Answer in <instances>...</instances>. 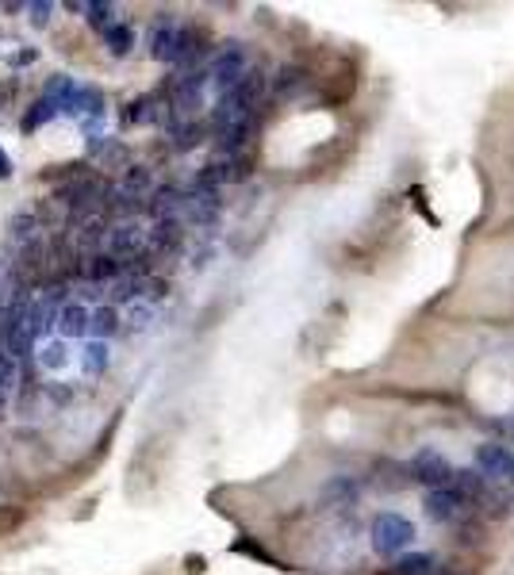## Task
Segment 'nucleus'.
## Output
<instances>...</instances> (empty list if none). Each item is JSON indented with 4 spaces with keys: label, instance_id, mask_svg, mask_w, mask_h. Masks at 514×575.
I'll list each match as a JSON object with an SVG mask.
<instances>
[{
    "label": "nucleus",
    "instance_id": "nucleus-9",
    "mask_svg": "<svg viewBox=\"0 0 514 575\" xmlns=\"http://www.w3.org/2000/svg\"><path fill=\"white\" fill-rule=\"evenodd\" d=\"M181 238H185V230H181V219H162V223H154V227L146 230V246L154 253H169L181 246Z\"/></svg>",
    "mask_w": 514,
    "mask_h": 575
},
{
    "label": "nucleus",
    "instance_id": "nucleus-12",
    "mask_svg": "<svg viewBox=\"0 0 514 575\" xmlns=\"http://www.w3.org/2000/svg\"><path fill=\"white\" fill-rule=\"evenodd\" d=\"M89 330H93L96 338H112V334L119 330V311L112 307V303L93 307V311H89Z\"/></svg>",
    "mask_w": 514,
    "mask_h": 575
},
{
    "label": "nucleus",
    "instance_id": "nucleus-6",
    "mask_svg": "<svg viewBox=\"0 0 514 575\" xmlns=\"http://www.w3.org/2000/svg\"><path fill=\"white\" fill-rule=\"evenodd\" d=\"M476 464H480L484 480L514 487V449H507L503 441H484L480 453H476Z\"/></svg>",
    "mask_w": 514,
    "mask_h": 575
},
{
    "label": "nucleus",
    "instance_id": "nucleus-1",
    "mask_svg": "<svg viewBox=\"0 0 514 575\" xmlns=\"http://www.w3.org/2000/svg\"><path fill=\"white\" fill-rule=\"evenodd\" d=\"M150 54L158 62H192L200 54V31L181 23H158L150 31Z\"/></svg>",
    "mask_w": 514,
    "mask_h": 575
},
{
    "label": "nucleus",
    "instance_id": "nucleus-20",
    "mask_svg": "<svg viewBox=\"0 0 514 575\" xmlns=\"http://www.w3.org/2000/svg\"><path fill=\"white\" fill-rule=\"evenodd\" d=\"M27 12H31V16H27V20L35 23V27H43V23L50 20V4H47V0H35V4H31V8H27Z\"/></svg>",
    "mask_w": 514,
    "mask_h": 575
},
{
    "label": "nucleus",
    "instance_id": "nucleus-17",
    "mask_svg": "<svg viewBox=\"0 0 514 575\" xmlns=\"http://www.w3.org/2000/svg\"><path fill=\"white\" fill-rule=\"evenodd\" d=\"M104 368H108V349L104 342H93L85 349V372H104Z\"/></svg>",
    "mask_w": 514,
    "mask_h": 575
},
{
    "label": "nucleus",
    "instance_id": "nucleus-18",
    "mask_svg": "<svg viewBox=\"0 0 514 575\" xmlns=\"http://www.w3.org/2000/svg\"><path fill=\"white\" fill-rule=\"evenodd\" d=\"M296 85H304V69H300V66H284L281 73H277V89L292 92Z\"/></svg>",
    "mask_w": 514,
    "mask_h": 575
},
{
    "label": "nucleus",
    "instance_id": "nucleus-5",
    "mask_svg": "<svg viewBox=\"0 0 514 575\" xmlns=\"http://www.w3.org/2000/svg\"><path fill=\"white\" fill-rule=\"evenodd\" d=\"M426 514L434 518V522H442V526H457L461 518H468V499L449 483V487H434V491H426Z\"/></svg>",
    "mask_w": 514,
    "mask_h": 575
},
{
    "label": "nucleus",
    "instance_id": "nucleus-4",
    "mask_svg": "<svg viewBox=\"0 0 514 575\" xmlns=\"http://www.w3.org/2000/svg\"><path fill=\"white\" fill-rule=\"evenodd\" d=\"M104 242H108V257L112 261H139L146 253V227L139 219H123L112 230H104Z\"/></svg>",
    "mask_w": 514,
    "mask_h": 575
},
{
    "label": "nucleus",
    "instance_id": "nucleus-10",
    "mask_svg": "<svg viewBox=\"0 0 514 575\" xmlns=\"http://www.w3.org/2000/svg\"><path fill=\"white\" fill-rule=\"evenodd\" d=\"M54 322H58L62 338H81V334H89V307L85 303H62Z\"/></svg>",
    "mask_w": 514,
    "mask_h": 575
},
{
    "label": "nucleus",
    "instance_id": "nucleus-11",
    "mask_svg": "<svg viewBox=\"0 0 514 575\" xmlns=\"http://www.w3.org/2000/svg\"><path fill=\"white\" fill-rule=\"evenodd\" d=\"M434 572H438V560L430 552H411V556H399L388 575H434Z\"/></svg>",
    "mask_w": 514,
    "mask_h": 575
},
{
    "label": "nucleus",
    "instance_id": "nucleus-15",
    "mask_svg": "<svg viewBox=\"0 0 514 575\" xmlns=\"http://www.w3.org/2000/svg\"><path fill=\"white\" fill-rule=\"evenodd\" d=\"M54 115H58V104L43 96V100H39V104H35V108L24 115V131H35V127H43V123H47V119H54Z\"/></svg>",
    "mask_w": 514,
    "mask_h": 575
},
{
    "label": "nucleus",
    "instance_id": "nucleus-7",
    "mask_svg": "<svg viewBox=\"0 0 514 575\" xmlns=\"http://www.w3.org/2000/svg\"><path fill=\"white\" fill-rule=\"evenodd\" d=\"M453 472H457V468H453L438 449H419V453L411 457V476L419 483H426L430 491H434V487H449V483H453Z\"/></svg>",
    "mask_w": 514,
    "mask_h": 575
},
{
    "label": "nucleus",
    "instance_id": "nucleus-2",
    "mask_svg": "<svg viewBox=\"0 0 514 575\" xmlns=\"http://www.w3.org/2000/svg\"><path fill=\"white\" fill-rule=\"evenodd\" d=\"M415 541V522L403 518L396 510H384L373 518V549L380 556H399L403 549H411Z\"/></svg>",
    "mask_w": 514,
    "mask_h": 575
},
{
    "label": "nucleus",
    "instance_id": "nucleus-23",
    "mask_svg": "<svg viewBox=\"0 0 514 575\" xmlns=\"http://www.w3.org/2000/svg\"><path fill=\"white\" fill-rule=\"evenodd\" d=\"M4 403H8V399H4V395H0V418H4Z\"/></svg>",
    "mask_w": 514,
    "mask_h": 575
},
{
    "label": "nucleus",
    "instance_id": "nucleus-22",
    "mask_svg": "<svg viewBox=\"0 0 514 575\" xmlns=\"http://www.w3.org/2000/svg\"><path fill=\"white\" fill-rule=\"evenodd\" d=\"M4 177H12V161H8V154L0 150V181H4Z\"/></svg>",
    "mask_w": 514,
    "mask_h": 575
},
{
    "label": "nucleus",
    "instance_id": "nucleus-8",
    "mask_svg": "<svg viewBox=\"0 0 514 575\" xmlns=\"http://www.w3.org/2000/svg\"><path fill=\"white\" fill-rule=\"evenodd\" d=\"M204 89H208V73H185V77L177 81V92H173V108L192 115L204 104Z\"/></svg>",
    "mask_w": 514,
    "mask_h": 575
},
{
    "label": "nucleus",
    "instance_id": "nucleus-14",
    "mask_svg": "<svg viewBox=\"0 0 514 575\" xmlns=\"http://www.w3.org/2000/svg\"><path fill=\"white\" fill-rule=\"evenodd\" d=\"M323 499L334 506H350L353 499H357V483L346 480V476H342V480H330L327 491H323Z\"/></svg>",
    "mask_w": 514,
    "mask_h": 575
},
{
    "label": "nucleus",
    "instance_id": "nucleus-19",
    "mask_svg": "<svg viewBox=\"0 0 514 575\" xmlns=\"http://www.w3.org/2000/svg\"><path fill=\"white\" fill-rule=\"evenodd\" d=\"M196 142H200V127H196V123L177 127V150H188V146H196Z\"/></svg>",
    "mask_w": 514,
    "mask_h": 575
},
{
    "label": "nucleus",
    "instance_id": "nucleus-13",
    "mask_svg": "<svg viewBox=\"0 0 514 575\" xmlns=\"http://www.w3.org/2000/svg\"><path fill=\"white\" fill-rule=\"evenodd\" d=\"M104 43H108V50H112L116 58H123V54H131V46H135V31H131L127 23H112V27L104 31Z\"/></svg>",
    "mask_w": 514,
    "mask_h": 575
},
{
    "label": "nucleus",
    "instance_id": "nucleus-3",
    "mask_svg": "<svg viewBox=\"0 0 514 575\" xmlns=\"http://www.w3.org/2000/svg\"><path fill=\"white\" fill-rule=\"evenodd\" d=\"M246 73H250V62H246V50H242V46H227V50H219V54H215V58H211V66H208V85L215 92H219V96H223V92H231L234 85H238V81H242V77H246Z\"/></svg>",
    "mask_w": 514,
    "mask_h": 575
},
{
    "label": "nucleus",
    "instance_id": "nucleus-21",
    "mask_svg": "<svg viewBox=\"0 0 514 575\" xmlns=\"http://www.w3.org/2000/svg\"><path fill=\"white\" fill-rule=\"evenodd\" d=\"M146 319H150V311H146V307H139V311H131V326H146Z\"/></svg>",
    "mask_w": 514,
    "mask_h": 575
},
{
    "label": "nucleus",
    "instance_id": "nucleus-16",
    "mask_svg": "<svg viewBox=\"0 0 514 575\" xmlns=\"http://www.w3.org/2000/svg\"><path fill=\"white\" fill-rule=\"evenodd\" d=\"M85 20L93 23V27H100V31H108L112 27V4H85Z\"/></svg>",
    "mask_w": 514,
    "mask_h": 575
}]
</instances>
